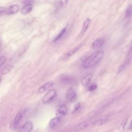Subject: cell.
Listing matches in <instances>:
<instances>
[{"label": "cell", "mask_w": 132, "mask_h": 132, "mask_svg": "<svg viewBox=\"0 0 132 132\" xmlns=\"http://www.w3.org/2000/svg\"><path fill=\"white\" fill-rule=\"evenodd\" d=\"M103 55L104 52L100 50L91 53L84 59L82 63L83 68L88 69L96 65L102 60Z\"/></svg>", "instance_id": "1"}, {"label": "cell", "mask_w": 132, "mask_h": 132, "mask_svg": "<svg viewBox=\"0 0 132 132\" xmlns=\"http://www.w3.org/2000/svg\"><path fill=\"white\" fill-rule=\"evenodd\" d=\"M57 95V92L55 89H51L48 91L44 95L42 98V102L44 104L51 103L54 100Z\"/></svg>", "instance_id": "2"}, {"label": "cell", "mask_w": 132, "mask_h": 132, "mask_svg": "<svg viewBox=\"0 0 132 132\" xmlns=\"http://www.w3.org/2000/svg\"><path fill=\"white\" fill-rule=\"evenodd\" d=\"M82 44L80 43L78 45H77L76 46H75L74 48H73V49H72L71 51L68 52L67 53H64L60 58V60L61 61H66L68 59H69L71 56H72L74 54H75L80 48V47L82 46Z\"/></svg>", "instance_id": "3"}, {"label": "cell", "mask_w": 132, "mask_h": 132, "mask_svg": "<svg viewBox=\"0 0 132 132\" xmlns=\"http://www.w3.org/2000/svg\"><path fill=\"white\" fill-rule=\"evenodd\" d=\"M60 80L61 83L68 85L75 84L77 81L76 78L74 76L67 74L62 75L60 77Z\"/></svg>", "instance_id": "4"}, {"label": "cell", "mask_w": 132, "mask_h": 132, "mask_svg": "<svg viewBox=\"0 0 132 132\" xmlns=\"http://www.w3.org/2000/svg\"><path fill=\"white\" fill-rule=\"evenodd\" d=\"M67 113V107L64 104H60L58 105L56 111V114L57 117L61 118L64 116Z\"/></svg>", "instance_id": "5"}, {"label": "cell", "mask_w": 132, "mask_h": 132, "mask_svg": "<svg viewBox=\"0 0 132 132\" xmlns=\"http://www.w3.org/2000/svg\"><path fill=\"white\" fill-rule=\"evenodd\" d=\"M67 98L71 102H75L77 99V93L74 89L72 88H70L66 93Z\"/></svg>", "instance_id": "6"}, {"label": "cell", "mask_w": 132, "mask_h": 132, "mask_svg": "<svg viewBox=\"0 0 132 132\" xmlns=\"http://www.w3.org/2000/svg\"><path fill=\"white\" fill-rule=\"evenodd\" d=\"M90 22H91V20L89 18H87L85 20V21L84 22V23L82 24V28L80 31V33H79V35L78 36V37H77L78 38L82 37L84 36V35L86 33V31L87 30V29L89 26Z\"/></svg>", "instance_id": "7"}, {"label": "cell", "mask_w": 132, "mask_h": 132, "mask_svg": "<svg viewBox=\"0 0 132 132\" xmlns=\"http://www.w3.org/2000/svg\"><path fill=\"white\" fill-rule=\"evenodd\" d=\"M93 77V75L91 73H88L85 75L81 79V82L84 86H88Z\"/></svg>", "instance_id": "8"}, {"label": "cell", "mask_w": 132, "mask_h": 132, "mask_svg": "<svg viewBox=\"0 0 132 132\" xmlns=\"http://www.w3.org/2000/svg\"><path fill=\"white\" fill-rule=\"evenodd\" d=\"M32 123L30 121H26L21 127L20 132H30L32 129Z\"/></svg>", "instance_id": "9"}, {"label": "cell", "mask_w": 132, "mask_h": 132, "mask_svg": "<svg viewBox=\"0 0 132 132\" xmlns=\"http://www.w3.org/2000/svg\"><path fill=\"white\" fill-rule=\"evenodd\" d=\"M105 42V40L103 38H98L94 40L92 44H91V47L92 48H98L99 47H102Z\"/></svg>", "instance_id": "10"}, {"label": "cell", "mask_w": 132, "mask_h": 132, "mask_svg": "<svg viewBox=\"0 0 132 132\" xmlns=\"http://www.w3.org/2000/svg\"><path fill=\"white\" fill-rule=\"evenodd\" d=\"M54 85V83L52 81H48L42 85L40 87L38 90V92L39 93H42L47 90H48L50 88H51Z\"/></svg>", "instance_id": "11"}, {"label": "cell", "mask_w": 132, "mask_h": 132, "mask_svg": "<svg viewBox=\"0 0 132 132\" xmlns=\"http://www.w3.org/2000/svg\"><path fill=\"white\" fill-rule=\"evenodd\" d=\"M25 110L20 111L18 113V114L15 116L14 120H13V126L14 127H16L23 119L24 114Z\"/></svg>", "instance_id": "12"}, {"label": "cell", "mask_w": 132, "mask_h": 132, "mask_svg": "<svg viewBox=\"0 0 132 132\" xmlns=\"http://www.w3.org/2000/svg\"><path fill=\"white\" fill-rule=\"evenodd\" d=\"M61 121V118L56 117L55 118H53L49 122L48 126L51 129L55 128L60 122Z\"/></svg>", "instance_id": "13"}, {"label": "cell", "mask_w": 132, "mask_h": 132, "mask_svg": "<svg viewBox=\"0 0 132 132\" xmlns=\"http://www.w3.org/2000/svg\"><path fill=\"white\" fill-rule=\"evenodd\" d=\"M32 8L33 5L32 4L24 5L21 9V13L24 15L27 14L32 10Z\"/></svg>", "instance_id": "14"}, {"label": "cell", "mask_w": 132, "mask_h": 132, "mask_svg": "<svg viewBox=\"0 0 132 132\" xmlns=\"http://www.w3.org/2000/svg\"><path fill=\"white\" fill-rule=\"evenodd\" d=\"M20 9V6L19 5L15 4L11 6L7 11L8 14H13L17 13Z\"/></svg>", "instance_id": "15"}, {"label": "cell", "mask_w": 132, "mask_h": 132, "mask_svg": "<svg viewBox=\"0 0 132 132\" xmlns=\"http://www.w3.org/2000/svg\"><path fill=\"white\" fill-rule=\"evenodd\" d=\"M108 120V118L107 117H104V118H102L101 119H99L93 122V125L96 126H101L103 124H104L105 123H106Z\"/></svg>", "instance_id": "16"}, {"label": "cell", "mask_w": 132, "mask_h": 132, "mask_svg": "<svg viewBox=\"0 0 132 132\" xmlns=\"http://www.w3.org/2000/svg\"><path fill=\"white\" fill-rule=\"evenodd\" d=\"M87 126H88V123L86 122H83L82 123H79L77 126H76L75 127V128H74V131L75 132L79 131L85 129Z\"/></svg>", "instance_id": "17"}, {"label": "cell", "mask_w": 132, "mask_h": 132, "mask_svg": "<svg viewBox=\"0 0 132 132\" xmlns=\"http://www.w3.org/2000/svg\"><path fill=\"white\" fill-rule=\"evenodd\" d=\"M66 30H67V28L65 27L62 28L61 30V31L59 32V33L55 37V38L53 40V41L56 42V41H57L59 40H60L63 36V35H64V34L66 32Z\"/></svg>", "instance_id": "18"}, {"label": "cell", "mask_w": 132, "mask_h": 132, "mask_svg": "<svg viewBox=\"0 0 132 132\" xmlns=\"http://www.w3.org/2000/svg\"><path fill=\"white\" fill-rule=\"evenodd\" d=\"M132 15V3L129 5L125 11V16L126 18L130 17Z\"/></svg>", "instance_id": "19"}, {"label": "cell", "mask_w": 132, "mask_h": 132, "mask_svg": "<svg viewBox=\"0 0 132 132\" xmlns=\"http://www.w3.org/2000/svg\"><path fill=\"white\" fill-rule=\"evenodd\" d=\"M131 59H132V41L130 43V47L129 48L128 53L127 54V56H126V57L125 60L129 63L130 61H131Z\"/></svg>", "instance_id": "20"}, {"label": "cell", "mask_w": 132, "mask_h": 132, "mask_svg": "<svg viewBox=\"0 0 132 132\" xmlns=\"http://www.w3.org/2000/svg\"><path fill=\"white\" fill-rule=\"evenodd\" d=\"M12 68V65L11 64H8L6 65L5 67H4L1 71V73L2 75L7 74V73H8L11 69Z\"/></svg>", "instance_id": "21"}, {"label": "cell", "mask_w": 132, "mask_h": 132, "mask_svg": "<svg viewBox=\"0 0 132 132\" xmlns=\"http://www.w3.org/2000/svg\"><path fill=\"white\" fill-rule=\"evenodd\" d=\"M127 119H125L124 120H123L122 123H121V124L120 125L119 128H118V130L120 132H122L124 130V128H125V126L126 124V123H127Z\"/></svg>", "instance_id": "22"}, {"label": "cell", "mask_w": 132, "mask_h": 132, "mask_svg": "<svg viewBox=\"0 0 132 132\" xmlns=\"http://www.w3.org/2000/svg\"><path fill=\"white\" fill-rule=\"evenodd\" d=\"M97 87V86L95 84H92L88 87V90L89 91H94L95 90H96Z\"/></svg>", "instance_id": "23"}, {"label": "cell", "mask_w": 132, "mask_h": 132, "mask_svg": "<svg viewBox=\"0 0 132 132\" xmlns=\"http://www.w3.org/2000/svg\"><path fill=\"white\" fill-rule=\"evenodd\" d=\"M7 57L5 56H2L0 58V64L1 66H2L6 61Z\"/></svg>", "instance_id": "24"}, {"label": "cell", "mask_w": 132, "mask_h": 132, "mask_svg": "<svg viewBox=\"0 0 132 132\" xmlns=\"http://www.w3.org/2000/svg\"><path fill=\"white\" fill-rule=\"evenodd\" d=\"M80 103H77L75 106H74V109H73V112H77L78 111L79 109L80 108Z\"/></svg>", "instance_id": "25"}, {"label": "cell", "mask_w": 132, "mask_h": 132, "mask_svg": "<svg viewBox=\"0 0 132 132\" xmlns=\"http://www.w3.org/2000/svg\"><path fill=\"white\" fill-rule=\"evenodd\" d=\"M68 1H59L58 2V3H59V5L60 6H64L67 3H68Z\"/></svg>", "instance_id": "26"}, {"label": "cell", "mask_w": 132, "mask_h": 132, "mask_svg": "<svg viewBox=\"0 0 132 132\" xmlns=\"http://www.w3.org/2000/svg\"><path fill=\"white\" fill-rule=\"evenodd\" d=\"M35 2L33 1H24L23 2V3L24 5H26V4H32V5H34Z\"/></svg>", "instance_id": "27"}, {"label": "cell", "mask_w": 132, "mask_h": 132, "mask_svg": "<svg viewBox=\"0 0 132 132\" xmlns=\"http://www.w3.org/2000/svg\"><path fill=\"white\" fill-rule=\"evenodd\" d=\"M6 12V9L5 7H0V13L1 15H2L3 14H4Z\"/></svg>", "instance_id": "28"}, {"label": "cell", "mask_w": 132, "mask_h": 132, "mask_svg": "<svg viewBox=\"0 0 132 132\" xmlns=\"http://www.w3.org/2000/svg\"><path fill=\"white\" fill-rule=\"evenodd\" d=\"M128 129H132V120H131L130 123V124H129V125L128 127Z\"/></svg>", "instance_id": "29"}, {"label": "cell", "mask_w": 132, "mask_h": 132, "mask_svg": "<svg viewBox=\"0 0 132 132\" xmlns=\"http://www.w3.org/2000/svg\"><path fill=\"white\" fill-rule=\"evenodd\" d=\"M34 132H36V131H34Z\"/></svg>", "instance_id": "30"}]
</instances>
